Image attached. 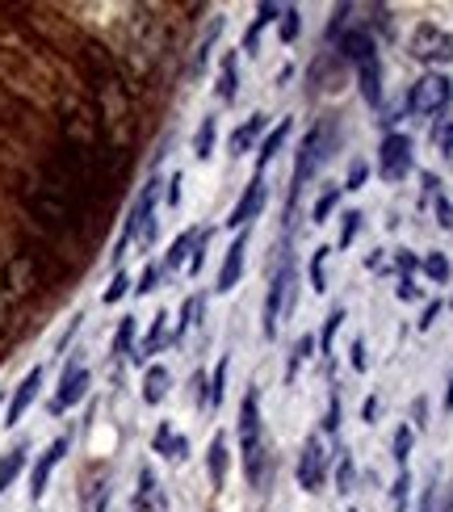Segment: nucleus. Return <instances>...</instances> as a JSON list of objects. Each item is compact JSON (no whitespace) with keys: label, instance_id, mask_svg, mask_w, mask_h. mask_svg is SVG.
I'll return each instance as SVG.
<instances>
[{"label":"nucleus","instance_id":"obj_13","mask_svg":"<svg viewBox=\"0 0 453 512\" xmlns=\"http://www.w3.org/2000/svg\"><path fill=\"white\" fill-rule=\"evenodd\" d=\"M244 252H248V231H240V236L231 240V248H227V261H223V269H219V286L214 290H235L240 286V277H244Z\"/></svg>","mask_w":453,"mask_h":512},{"label":"nucleus","instance_id":"obj_25","mask_svg":"<svg viewBox=\"0 0 453 512\" xmlns=\"http://www.w3.org/2000/svg\"><path fill=\"white\" fill-rule=\"evenodd\" d=\"M240 93V76H235V55H223V72H219V97L231 105Z\"/></svg>","mask_w":453,"mask_h":512},{"label":"nucleus","instance_id":"obj_28","mask_svg":"<svg viewBox=\"0 0 453 512\" xmlns=\"http://www.w3.org/2000/svg\"><path fill=\"white\" fill-rule=\"evenodd\" d=\"M193 244H198V231H181V236H177V244H172L168 248V256H164V265L168 269H177V265H185V256H189V248Z\"/></svg>","mask_w":453,"mask_h":512},{"label":"nucleus","instance_id":"obj_32","mask_svg":"<svg viewBox=\"0 0 453 512\" xmlns=\"http://www.w3.org/2000/svg\"><path fill=\"white\" fill-rule=\"evenodd\" d=\"M433 143L441 147L445 156H453V114H441L437 126H433Z\"/></svg>","mask_w":453,"mask_h":512},{"label":"nucleus","instance_id":"obj_50","mask_svg":"<svg viewBox=\"0 0 453 512\" xmlns=\"http://www.w3.org/2000/svg\"><path fill=\"white\" fill-rule=\"evenodd\" d=\"M437 311H441V303H428V307H424V319H420V328H433V319H437Z\"/></svg>","mask_w":453,"mask_h":512},{"label":"nucleus","instance_id":"obj_8","mask_svg":"<svg viewBox=\"0 0 453 512\" xmlns=\"http://www.w3.org/2000/svg\"><path fill=\"white\" fill-rule=\"evenodd\" d=\"M378 173L386 181H403L407 173H412V139L407 135H386L382 147H378Z\"/></svg>","mask_w":453,"mask_h":512},{"label":"nucleus","instance_id":"obj_54","mask_svg":"<svg viewBox=\"0 0 453 512\" xmlns=\"http://www.w3.org/2000/svg\"><path fill=\"white\" fill-rule=\"evenodd\" d=\"M449 307H453V303H449Z\"/></svg>","mask_w":453,"mask_h":512},{"label":"nucleus","instance_id":"obj_31","mask_svg":"<svg viewBox=\"0 0 453 512\" xmlns=\"http://www.w3.org/2000/svg\"><path fill=\"white\" fill-rule=\"evenodd\" d=\"M340 324H344V311H332V315H328V324H323V332H319V340H315V345H319V353H323V357L332 353V340H336Z\"/></svg>","mask_w":453,"mask_h":512},{"label":"nucleus","instance_id":"obj_22","mask_svg":"<svg viewBox=\"0 0 453 512\" xmlns=\"http://www.w3.org/2000/svg\"><path fill=\"white\" fill-rule=\"evenodd\" d=\"M286 139H290V118L286 122H277L273 126V131L265 135V143H261V156H256V177H261V168L277 156V152H282V147H286Z\"/></svg>","mask_w":453,"mask_h":512},{"label":"nucleus","instance_id":"obj_35","mask_svg":"<svg viewBox=\"0 0 453 512\" xmlns=\"http://www.w3.org/2000/svg\"><path fill=\"white\" fill-rule=\"evenodd\" d=\"M198 315H202V294H193V298H185V307H181V328L177 332H189L193 324H198Z\"/></svg>","mask_w":453,"mask_h":512},{"label":"nucleus","instance_id":"obj_41","mask_svg":"<svg viewBox=\"0 0 453 512\" xmlns=\"http://www.w3.org/2000/svg\"><path fill=\"white\" fill-rule=\"evenodd\" d=\"M323 261H328V248H319L315 256H311V286L323 294Z\"/></svg>","mask_w":453,"mask_h":512},{"label":"nucleus","instance_id":"obj_26","mask_svg":"<svg viewBox=\"0 0 453 512\" xmlns=\"http://www.w3.org/2000/svg\"><path fill=\"white\" fill-rule=\"evenodd\" d=\"M164 319H168V315H156V324H151L147 340H143V345L135 349V361H147V357H151V353H156V349L164 345V340H168V332H164Z\"/></svg>","mask_w":453,"mask_h":512},{"label":"nucleus","instance_id":"obj_4","mask_svg":"<svg viewBox=\"0 0 453 512\" xmlns=\"http://www.w3.org/2000/svg\"><path fill=\"white\" fill-rule=\"evenodd\" d=\"M156 198H160V177H151V181L143 185L135 210H131V219H126V227H122V240H118V252H114V256H122L126 244H131L135 236H139L143 244H151V236H156V219H151V210H156Z\"/></svg>","mask_w":453,"mask_h":512},{"label":"nucleus","instance_id":"obj_37","mask_svg":"<svg viewBox=\"0 0 453 512\" xmlns=\"http://www.w3.org/2000/svg\"><path fill=\"white\" fill-rule=\"evenodd\" d=\"M298 30H302V13L290 5V9H282V42H294L298 38Z\"/></svg>","mask_w":453,"mask_h":512},{"label":"nucleus","instance_id":"obj_40","mask_svg":"<svg viewBox=\"0 0 453 512\" xmlns=\"http://www.w3.org/2000/svg\"><path fill=\"white\" fill-rule=\"evenodd\" d=\"M336 492H340V496H349V492H353V462H349V458H344V462H340V471H336Z\"/></svg>","mask_w":453,"mask_h":512},{"label":"nucleus","instance_id":"obj_39","mask_svg":"<svg viewBox=\"0 0 453 512\" xmlns=\"http://www.w3.org/2000/svg\"><path fill=\"white\" fill-rule=\"evenodd\" d=\"M407 454H412V429H399L395 433V462L407 466Z\"/></svg>","mask_w":453,"mask_h":512},{"label":"nucleus","instance_id":"obj_43","mask_svg":"<svg viewBox=\"0 0 453 512\" xmlns=\"http://www.w3.org/2000/svg\"><path fill=\"white\" fill-rule=\"evenodd\" d=\"M156 282H160V269H156V265H147L143 277H139V286H135V294H151V290H156Z\"/></svg>","mask_w":453,"mask_h":512},{"label":"nucleus","instance_id":"obj_6","mask_svg":"<svg viewBox=\"0 0 453 512\" xmlns=\"http://www.w3.org/2000/svg\"><path fill=\"white\" fill-rule=\"evenodd\" d=\"M294 286H298L294 265H282V269L273 273L269 303H265V336H269V340L277 336V324H282V319H286V311H294Z\"/></svg>","mask_w":453,"mask_h":512},{"label":"nucleus","instance_id":"obj_24","mask_svg":"<svg viewBox=\"0 0 453 512\" xmlns=\"http://www.w3.org/2000/svg\"><path fill=\"white\" fill-rule=\"evenodd\" d=\"M21 466H26V445H17V450H9L5 458H0V492L21 475Z\"/></svg>","mask_w":453,"mask_h":512},{"label":"nucleus","instance_id":"obj_18","mask_svg":"<svg viewBox=\"0 0 453 512\" xmlns=\"http://www.w3.org/2000/svg\"><path fill=\"white\" fill-rule=\"evenodd\" d=\"M357 84H361V97H365V101L382 105V63H378V55L365 59L361 68H357Z\"/></svg>","mask_w":453,"mask_h":512},{"label":"nucleus","instance_id":"obj_5","mask_svg":"<svg viewBox=\"0 0 453 512\" xmlns=\"http://www.w3.org/2000/svg\"><path fill=\"white\" fill-rule=\"evenodd\" d=\"M407 51L424 63H453V34L433 26V21H420L412 38H407Z\"/></svg>","mask_w":453,"mask_h":512},{"label":"nucleus","instance_id":"obj_21","mask_svg":"<svg viewBox=\"0 0 453 512\" xmlns=\"http://www.w3.org/2000/svg\"><path fill=\"white\" fill-rule=\"evenodd\" d=\"M156 454H164L168 462H185L189 441L172 433V424H160V429H156Z\"/></svg>","mask_w":453,"mask_h":512},{"label":"nucleus","instance_id":"obj_38","mask_svg":"<svg viewBox=\"0 0 453 512\" xmlns=\"http://www.w3.org/2000/svg\"><path fill=\"white\" fill-rule=\"evenodd\" d=\"M365 177H370V164H365V160H353V164H349V181H344V189H361Z\"/></svg>","mask_w":453,"mask_h":512},{"label":"nucleus","instance_id":"obj_16","mask_svg":"<svg viewBox=\"0 0 453 512\" xmlns=\"http://www.w3.org/2000/svg\"><path fill=\"white\" fill-rule=\"evenodd\" d=\"M265 131H269V118H265V114H252L244 126H235V131H231V139H227L231 156H248V152H252V143L261 139Z\"/></svg>","mask_w":453,"mask_h":512},{"label":"nucleus","instance_id":"obj_45","mask_svg":"<svg viewBox=\"0 0 453 512\" xmlns=\"http://www.w3.org/2000/svg\"><path fill=\"white\" fill-rule=\"evenodd\" d=\"M126 286H131V282H126V273H118V277H114V282H110V290H105L101 298H105V303H118V298L126 294Z\"/></svg>","mask_w":453,"mask_h":512},{"label":"nucleus","instance_id":"obj_27","mask_svg":"<svg viewBox=\"0 0 453 512\" xmlns=\"http://www.w3.org/2000/svg\"><path fill=\"white\" fill-rule=\"evenodd\" d=\"M223 391H227V357L219 361V370H214L210 387H206V408H210V412H214V408H223Z\"/></svg>","mask_w":453,"mask_h":512},{"label":"nucleus","instance_id":"obj_2","mask_svg":"<svg viewBox=\"0 0 453 512\" xmlns=\"http://www.w3.org/2000/svg\"><path fill=\"white\" fill-rule=\"evenodd\" d=\"M240 450H244V475L248 483L261 479V403L256 395H244L240 403Z\"/></svg>","mask_w":453,"mask_h":512},{"label":"nucleus","instance_id":"obj_7","mask_svg":"<svg viewBox=\"0 0 453 512\" xmlns=\"http://www.w3.org/2000/svg\"><path fill=\"white\" fill-rule=\"evenodd\" d=\"M319 139H323V126H315V131L302 139V147H298V164H294V181H290V198H286V219H290V210H294V202H298V194H302V185H307L311 177H315V168H319V160H328L319 152Z\"/></svg>","mask_w":453,"mask_h":512},{"label":"nucleus","instance_id":"obj_48","mask_svg":"<svg viewBox=\"0 0 453 512\" xmlns=\"http://www.w3.org/2000/svg\"><path fill=\"white\" fill-rule=\"evenodd\" d=\"M336 424H340V399H332V408H328V420H323V429L336 433Z\"/></svg>","mask_w":453,"mask_h":512},{"label":"nucleus","instance_id":"obj_29","mask_svg":"<svg viewBox=\"0 0 453 512\" xmlns=\"http://www.w3.org/2000/svg\"><path fill=\"white\" fill-rule=\"evenodd\" d=\"M336 202H340V185H323V194L315 198V210H311V219L315 223H323L336 210Z\"/></svg>","mask_w":453,"mask_h":512},{"label":"nucleus","instance_id":"obj_42","mask_svg":"<svg viewBox=\"0 0 453 512\" xmlns=\"http://www.w3.org/2000/svg\"><path fill=\"white\" fill-rule=\"evenodd\" d=\"M311 349H315V336H302V340H298V353H294V361H290V370H286L290 378L298 374V366H302V357H311Z\"/></svg>","mask_w":453,"mask_h":512},{"label":"nucleus","instance_id":"obj_33","mask_svg":"<svg viewBox=\"0 0 453 512\" xmlns=\"http://www.w3.org/2000/svg\"><path fill=\"white\" fill-rule=\"evenodd\" d=\"M131 345H135V315H126L122 328H118V336H114V353H118V357H122V353H135Z\"/></svg>","mask_w":453,"mask_h":512},{"label":"nucleus","instance_id":"obj_53","mask_svg":"<svg viewBox=\"0 0 453 512\" xmlns=\"http://www.w3.org/2000/svg\"><path fill=\"white\" fill-rule=\"evenodd\" d=\"M445 412H453V378H449V395H445Z\"/></svg>","mask_w":453,"mask_h":512},{"label":"nucleus","instance_id":"obj_1","mask_svg":"<svg viewBox=\"0 0 453 512\" xmlns=\"http://www.w3.org/2000/svg\"><path fill=\"white\" fill-rule=\"evenodd\" d=\"M26 206H30V215H34L38 223H47V227H55V231L72 227V219H76V198L63 194L55 181L34 185L30 194H26Z\"/></svg>","mask_w":453,"mask_h":512},{"label":"nucleus","instance_id":"obj_12","mask_svg":"<svg viewBox=\"0 0 453 512\" xmlns=\"http://www.w3.org/2000/svg\"><path fill=\"white\" fill-rule=\"evenodd\" d=\"M68 445H72L68 437H55V441L47 445V450H42V458L34 462V475H30V496H34V500H42V492H47L51 471L63 462V454H68Z\"/></svg>","mask_w":453,"mask_h":512},{"label":"nucleus","instance_id":"obj_19","mask_svg":"<svg viewBox=\"0 0 453 512\" xmlns=\"http://www.w3.org/2000/svg\"><path fill=\"white\" fill-rule=\"evenodd\" d=\"M206 466H210V483H214V487H223V483H227V471H231V450H227V437H223V433L210 441Z\"/></svg>","mask_w":453,"mask_h":512},{"label":"nucleus","instance_id":"obj_14","mask_svg":"<svg viewBox=\"0 0 453 512\" xmlns=\"http://www.w3.org/2000/svg\"><path fill=\"white\" fill-rule=\"evenodd\" d=\"M38 387H42V366H34L26 378L17 382V391H13V399H9V412H5V424H9V429H13V424H17L21 416H26V408L34 403Z\"/></svg>","mask_w":453,"mask_h":512},{"label":"nucleus","instance_id":"obj_15","mask_svg":"<svg viewBox=\"0 0 453 512\" xmlns=\"http://www.w3.org/2000/svg\"><path fill=\"white\" fill-rule=\"evenodd\" d=\"M374 55H378V51H374V34L365 30V26L340 34V59H344V63H357V68H361V63L374 59Z\"/></svg>","mask_w":453,"mask_h":512},{"label":"nucleus","instance_id":"obj_30","mask_svg":"<svg viewBox=\"0 0 453 512\" xmlns=\"http://www.w3.org/2000/svg\"><path fill=\"white\" fill-rule=\"evenodd\" d=\"M210 152H214V118H206L198 126V139H193V156L198 160H210Z\"/></svg>","mask_w":453,"mask_h":512},{"label":"nucleus","instance_id":"obj_49","mask_svg":"<svg viewBox=\"0 0 453 512\" xmlns=\"http://www.w3.org/2000/svg\"><path fill=\"white\" fill-rule=\"evenodd\" d=\"M395 265H399V273L407 277V273L416 269V256H412V252H399V261H395Z\"/></svg>","mask_w":453,"mask_h":512},{"label":"nucleus","instance_id":"obj_9","mask_svg":"<svg viewBox=\"0 0 453 512\" xmlns=\"http://www.w3.org/2000/svg\"><path fill=\"white\" fill-rule=\"evenodd\" d=\"M323 479H328V454H323V437L311 433L307 445H302V458H298V483L307 492H319Z\"/></svg>","mask_w":453,"mask_h":512},{"label":"nucleus","instance_id":"obj_46","mask_svg":"<svg viewBox=\"0 0 453 512\" xmlns=\"http://www.w3.org/2000/svg\"><path fill=\"white\" fill-rule=\"evenodd\" d=\"M437 223H441V227H445V231H449V227H453V206H449V202H445V198H437Z\"/></svg>","mask_w":453,"mask_h":512},{"label":"nucleus","instance_id":"obj_11","mask_svg":"<svg viewBox=\"0 0 453 512\" xmlns=\"http://www.w3.org/2000/svg\"><path fill=\"white\" fill-rule=\"evenodd\" d=\"M265 198H269V189H265V181L261 177H252L248 181V189H244V198L235 202V210H231V219H227V227H235V231H244L256 215L265 210Z\"/></svg>","mask_w":453,"mask_h":512},{"label":"nucleus","instance_id":"obj_51","mask_svg":"<svg viewBox=\"0 0 453 512\" xmlns=\"http://www.w3.org/2000/svg\"><path fill=\"white\" fill-rule=\"evenodd\" d=\"M349 353H353V366L365 370V345H361V340H353V349H349Z\"/></svg>","mask_w":453,"mask_h":512},{"label":"nucleus","instance_id":"obj_34","mask_svg":"<svg viewBox=\"0 0 453 512\" xmlns=\"http://www.w3.org/2000/svg\"><path fill=\"white\" fill-rule=\"evenodd\" d=\"M424 273L433 277V282H449V261H445L441 252H428L424 256Z\"/></svg>","mask_w":453,"mask_h":512},{"label":"nucleus","instance_id":"obj_10","mask_svg":"<svg viewBox=\"0 0 453 512\" xmlns=\"http://www.w3.org/2000/svg\"><path fill=\"white\" fill-rule=\"evenodd\" d=\"M84 395H89V370H84V366H68V370H63V382H59L55 399H51V416L76 408Z\"/></svg>","mask_w":453,"mask_h":512},{"label":"nucleus","instance_id":"obj_23","mask_svg":"<svg viewBox=\"0 0 453 512\" xmlns=\"http://www.w3.org/2000/svg\"><path fill=\"white\" fill-rule=\"evenodd\" d=\"M168 395V370L164 366H151L143 378V403H160Z\"/></svg>","mask_w":453,"mask_h":512},{"label":"nucleus","instance_id":"obj_3","mask_svg":"<svg viewBox=\"0 0 453 512\" xmlns=\"http://www.w3.org/2000/svg\"><path fill=\"white\" fill-rule=\"evenodd\" d=\"M449 101H453V80L441 72H428L412 84V93H407V110L428 118V114H445Z\"/></svg>","mask_w":453,"mask_h":512},{"label":"nucleus","instance_id":"obj_52","mask_svg":"<svg viewBox=\"0 0 453 512\" xmlns=\"http://www.w3.org/2000/svg\"><path fill=\"white\" fill-rule=\"evenodd\" d=\"M168 202H172V206L181 202V177H172V181H168Z\"/></svg>","mask_w":453,"mask_h":512},{"label":"nucleus","instance_id":"obj_20","mask_svg":"<svg viewBox=\"0 0 453 512\" xmlns=\"http://www.w3.org/2000/svg\"><path fill=\"white\" fill-rule=\"evenodd\" d=\"M277 17H282V5H273V0H265V5L256 9V21H252L248 34H244V51H248V55H256V47H261V34H265V26H269V21H277Z\"/></svg>","mask_w":453,"mask_h":512},{"label":"nucleus","instance_id":"obj_36","mask_svg":"<svg viewBox=\"0 0 453 512\" xmlns=\"http://www.w3.org/2000/svg\"><path fill=\"white\" fill-rule=\"evenodd\" d=\"M357 231H361V210H349L344 223H340V248H349L357 240Z\"/></svg>","mask_w":453,"mask_h":512},{"label":"nucleus","instance_id":"obj_17","mask_svg":"<svg viewBox=\"0 0 453 512\" xmlns=\"http://www.w3.org/2000/svg\"><path fill=\"white\" fill-rule=\"evenodd\" d=\"M135 512H168V500H164V492H160V483H156V475L147 471H139V492H135Z\"/></svg>","mask_w":453,"mask_h":512},{"label":"nucleus","instance_id":"obj_47","mask_svg":"<svg viewBox=\"0 0 453 512\" xmlns=\"http://www.w3.org/2000/svg\"><path fill=\"white\" fill-rule=\"evenodd\" d=\"M399 298H403V303H416V298H420V290H416L412 277H403V282H399Z\"/></svg>","mask_w":453,"mask_h":512},{"label":"nucleus","instance_id":"obj_44","mask_svg":"<svg viewBox=\"0 0 453 512\" xmlns=\"http://www.w3.org/2000/svg\"><path fill=\"white\" fill-rule=\"evenodd\" d=\"M407 487H412V479H407V471H403V475L395 479V487H391V504H395V508L407 504Z\"/></svg>","mask_w":453,"mask_h":512}]
</instances>
